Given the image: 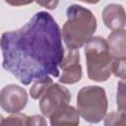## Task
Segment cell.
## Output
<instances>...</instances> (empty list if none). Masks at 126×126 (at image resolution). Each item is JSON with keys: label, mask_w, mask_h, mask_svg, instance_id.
<instances>
[{"label": "cell", "mask_w": 126, "mask_h": 126, "mask_svg": "<svg viewBox=\"0 0 126 126\" xmlns=\"http://www.w3.org/2000/svg\"><path fill=\"white\" fill-rule=\"evenodd\" d=\"M1 51L2 67L23 85L49 75L58 77L65 56L59 26L45 11L35 13L23 27L3 32Z\"/></svg>", "instance_id": "obj_1"}, {"label": "cell", "mask_w": 126, "mask_h": 126, "mask_svg": "<svg viewBox=\"0 0 126 126\" xmlns=\"http://www.w3.org/2000/svg\"><path fill=\"white\" fill-rule=\"evenodd\" d=\"M67 21L63 25L62 39L68 49H80L94 36L97 23L93 12L73 4L67 8Z\"/></svg>", "instance_id": "obj_2"}, {"label": "cell", "mask_w": 126, "mask_h": 126, "mask_svg": "<svg viewBox=\"0 0 126 126\" xmlns=\"http://www.w3.org/2000/svg\"><path fill=\"white\" fill-rule=\"evenodd\" d=\"M88 77L94 82H106L112 74L113 57L107 41L101 36H93L85 45Z\"/></svg>", "instance_id": "obj_3"}, {"label": "cell", "mask_w": 126, "mask_h": 126, "mask_svg": "<svg viewBox=\"0 0 126 126\" xmlns=\"http://www.w3.org/2000/svg\"><path fill=\"white\" fill-rule=\"evenodd\" d=\"M108 107L105 90L99 86L83 87L77 94V109L89 123H98L106 115Z\"/></svg>", "instance_id": "obj_4"}, {"label": "cell", "mask_w": 126, "mask_h": 126, "mask_svg": "<svg viewBox=\"0 0 126 126\" xmlns=\"http://www.w3.org/2000/svg\"><path fill=\"white\" fill-rule=\"evenodd\" d=\"M70 100L71 94L69 90L58 83H53L39 98L38 105L42 115L49 118L52 114L69 104Z\"/></svg>", "instance_id": "obj_5"}, {"label": "cell", "mask_w": 126, "mask_h": 126, "mask_svg": "<svg viewBox=\"0 0 126 126\" xmlns=\"http://www.w3.org/2000/svg\"><path fill=\"white\" fill-rule=\"evenodd\" d=\"M27 103V91L19 85H7L0 92V105L7 113L20 112L26 107Z\"/></svg>", "instance_id": "obj_6"}, {"label": "cell", "mask_w": 126, "mask_h": 126, "mask_svg": "<svg viewBox=\"0 0 126 126\" xmlns=\"http://www.w3.org/2000/svg\"><path fill=\"white\" fill-rule=\"evenodd\" d=\"M62 75L59 82L65 85H72L80 82L83 76L82 66L80 64V53L78 49H68L61 64Z\"/></svg>", "instance_id": "obj_7"}, {"label": "cell", "mask_w": 126, "mask_h": 126, "mask_svg": "<svg viewBox=\"0 0 126 126\" xmlns=\"http://www.w3.org/2000/svg\"><path fill=\"white\" fill-rule=\"evenodd\" d=\"M104 26L109 30L123 29L126 26V12L121 4L111 3L106 5L101 13Z\"/></svg>", "instance_id": "obj_8"}, {"label": "cell", "mask_w": 126, "mask_h": 126, "mask_svg": "<svg viewBox=\"0 0 126 126\" xmlns=\"http://www.w3.org/2000/svg\"><path fill=\"white\" fill-rule=\"evenodd\" d=\"M106 41L113 59L126 58V30L118 29L112 31L108 34Z\"/></svg>", "instance_id": "obj_9"}, {"label": "cell", "mask_w": 126, "mask_h": 126, "mask_svg": "<svg viewBox=\"0 0 126 126\" xmlns=\"http://www.w3.org/2000/svg\"><path fill=\"white\" fill-rule=\"evenodd\" d=\"M80 113L77 108L67 104L49 117L50 124L55 125H73L76 126L80 123Z\"/></svg>", "instance_id": "obj_10"}, {"label": "cell", "mask_w": 126, "mask_h": 126, "mask_svg": "<svg viewBox=\"0 0 126 126\" xmlns=\"http://www.w3.org/2000/svg\"><path fill=\"white\" fill-rule=\"evenodd\" d=\"M52 84H53V81L49 76L41 77L34 80L30 89L31 96L33 99H39Z\"/></svg>", "instance_id": "obj_11"}, {"label": "cell", "mask_w": 126, "mask_h": 126, "mask_svg": "<svg viewBox=\"0 0 126 126\" xmlns=\"http://www.w3.org/2000/svg\"><path fill=\"white\" fill-rule=\"evenodd\" d=\"M30 123V116L24 114V113H12V115L8 117H2L0 124L2 126L6 125H27L29 126Z\"/></svg>", "instance_id": "obj_12"}, {"label": "cell", "mask_w": 126, "mask_h": 126, "mask_svg": "<svg viewBox=\"0 0 126 126\" xmlns=\"http://www.w3.org/2000/svg\"><path fill=\"white\" fill-rule=\"evenodd\" d=\"M104 125H126V112L118 110L117 112L112 111L106 114L104 117Z\"/></svg>", "instance_id": "obj_13"}, {"label": "cell", "mask_w": 126, "mask_h": 126, "mask_svg": "<svg viewBox=\"0 0 126 126\" xmlns=\"http://www.w3.org/2000/svg\"><path fill=\"white\" fill-rule=\"evenodd\" d=\"M116 105L118 110L126 112V81L121 80L117 83Z\"/></svg>", "instance_id": "obj_14"}, {"label": "cell", "mask_w": 126, "mask_h": 126, "mask_svg": "<svg viewBox=\"0 0 126 126\" xmlns=\"http://www.w3.org/2000/svg\"><path fill=\"white\" fill-rule=\"evenodd\" d=\"M111 71L115 77L126 81V58L114 59L112 63Z\"/></svg>", "instance_id": "obj_15"}, {"label": "cell", "mask_w": 126, "mask_h": 126, "mask_svg": "<svg viewBox=\"0 0 126 126\" xmlns=\"http://www.w3.org/2000/svg\"><path fill=\"white\" fill-rule=\"evenodd\" d=\"M35 2L38 5L44 7L48 10L56 9L58 7V4H59V0H35Z\"/></svg>", "instance_id": "obj_16"}, {"label": "cell", "mask_w": 126, "mask_h": 126, "mask_svg": "<svg viewBox=\"0 0 126 126\" xmlns=\"http://www.w3.org/2000/svg\"><path fill=\"white\" fill-rule=\"evenodd\" d=\"M31 125H39V126L46 125V121L41 115H32V116H30L29 126H31Z\"/></svg>", "instance_id": "obj_17"}, {"label": "cell", "mask_w": 126, "mask_h": 126, "mask_svg": "<svg viewBox=\"0 0 126 126\" xmlns=\"http://www.w3.org/2000/svg\"><path fill=\"white\" fill-rule=\"evenodd\" d=\"M7 4L11 5V6H15V7H19V6H25V5H29L31 3H32L35 0H4Z\"/></svg>", "instance_id": "obj_18"}, {"label": "cell", "mask_w": 126, "mask_h": 126, "mask_svg": "<svg viewBox=\"0 0 126 126\" xmlns=\"http://www.w3.org/2000/svg\"><path fill=\"white\" fill-rule=\"evenodd\" d=\"M81 2H84V3H87V4H96L98 3L100 0H79Z\"/></svg>", "instance_id": "obj_19"}]
</instances>
